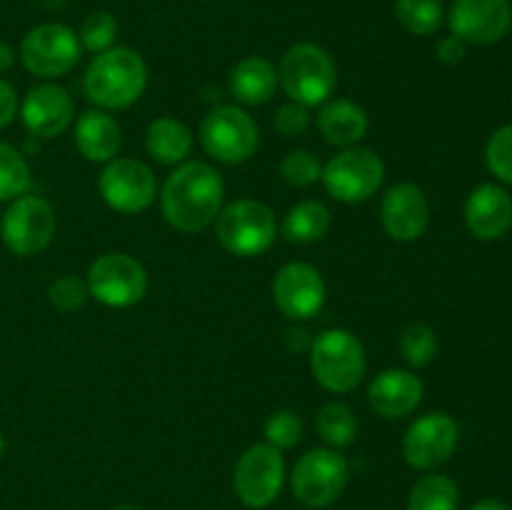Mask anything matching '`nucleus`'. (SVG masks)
<instances>
[{
  "label": "nucleus",
  "mask_w": 512,
  "mask_h": 510,
  "mask_svg": "<svg viewBox=\"0 0 512 510\" xmlns=\"http://www.w3.org/2000/svg\"><path fill=\"white\" fill-rule=\"evenodd\" d=\"M438 353V335L430 325L410 323L400 335V355L413 368H425Z\"/></svg>",
  "instance_id": "nucleus-30"
},
{
  "label": "nucleus",
  "mask_w": 512,
  "mask_h": 510,
  "mask_svg": "<svg viewBox=\"0 0 512 510\" xmlns=\"http://www.w3.org/2000/svg\"><path fill=\"white\" fill-rule=\"evenodd\" d=\"M3 450H5V440H3V433H0V458H3Z\"/></svg>",
  "instance_id": "nucleus-41"
},
{
  "label": "nucleus",
  "mask_w": 512,
  "mask_h": 510,
  "mask_svg": "<svg viewBox=\"0 0 512 510\" xmlns=\"http://www.w3.org/2000/svg\"><path fill=\"white\" fill-rule=\"evenodd\" d=\"M15 115H18V93L8 80L0 78V130L13 123Z\"/></svg>",
  "instance_id": "nucleus-37"
},
{
  "label": "nucleus",
  "mask_w": 512,
  "mask_h": 510,
  "mask_svg": "<svg viewBox=\"0 0 512 510\" xmlns=\"http://www.w3.org/2000/svg\"><path fill=\"white\" fill-rule=\"evenodd\" d=\"M73 98L55 83L35 85L20 105V120L33 138H58L73 123Z\"/></svg>",
  "instance_id": "nucleus-18"
},
{
  "label": "nucleus",
  "mask_w": 512,
  "mask_h": 510,
  "mask_svg": "<svg viewBox=\"0 0 512 510\" xmlns=\"http://www.w3.org/2000/svg\"><path fill=\"white\" fill-rule=\"evenodd\" d=\"M465 45L468 43H463L458 35H448V38H443L438 43V58L448 65L463 63L465 55H468V48H465Z\"/></svg>",
  "instance_id": "nucleus-38"
},
{
  "label": "nucleus",
  "mask_w": 512,
  "mask_h": 510,
  "mask_svg": "<svg viewBox=\"0 0 512 510\" xmlns=\"http://www.w3.org/2000/svg\"><path fill=\"white\" fill-rule=\"evenodd\" d=\"M458 485L448 475H425L413 485L408 510H458Z\"/></svg>",
  "instance_id": "nucleus-26"
},
{
  "label": "nucleus",
  "mask_w": 512,
  "mask_h": 510,
  "mask_svg": "<svg viewBox=\"0 0 512 510\" xmlns=\"http://www.w3.org/2000/svg\"><path fill=\"white\" fill-rule=\"evenodd\" d=\"M323 185L338 203H365L385 180V163L370 148H345L323 168Z\"/></svg>",
  "instance_id": "nucleus-6"
},
{
  "label": "nucleus",
  "mask_w": 512,
  "mask_h": 510,
  "mask_svg": "<svg viewBox=\"0 0 512 510\" xmlns=\"http://www.w3.org/2000/svg\"><path fill=\"white\" fill-rule=\"evenodd\" d=\"M285 483V460L275 445L255 443L238 458L233 485L248 508H268Z\"/></svg>",
  "instance_id": "nucleus-12"
},
{
  "label": "nucleus",
  "mask_w": 512,
  "mask_h": 510,
  "mask_svg": "<svg viewBox=\"0 0 512 510\" xmlns=\"http://www.w3.org/2000/svg\"><path fill=\"white\" fill-rule=\"evenodd\" d=\"M465 225L478 240H498L512 228V198L505 188L483 183L465 200Z\"/></svg>",
  "instance_id": "nucleus-20"
},
{
  "label": "nucleus",
  "mask_w": 512,
  "mask_h": 510,
  "mask_svg": "<svg viewBox=\"0 0 512 510\" xmlns=\"http://www.w3.org/2000/svg\"><path fill=\"white\" fill-rule=\"evenodd\" d=\"M470 510H510L503 500H495V498H485L480 503H475Z\"/></svg>",
  "instance_id": "nucleus-40"
},
{
  "label": "nucleus",
  "mask_w": 512,
  "mask_h": 510,
  "mask_svg": "<svg viewBox=\"0 0 512 510\" xmlns=\"http://www.w3.org/2000/svg\"><path fill=\"white\" fill-rule=\"evenodd\" d=\"M75 148L85 160L108 163L120 150V125L105 110H85L75 123Z\"/></svg>",
  "instance_id": "nucleus-21"
},
{
  "label": "nucleus",
  "mask_w": 512,
  "mask_h": 510,
  "mask_svg": "<svg viewBox=\"0 0 512 510\" xmlns=\"http://www.w3.org/2000/svg\"><path fill=\"white\" fill-rule=\"evenodd\" d=\"M395 18L408 33L420 38L433 35L445 18L443 0H395Z\"/></svg>",
  "instance_id": "nucleus-28"
},
{
  "label": "nucleus",
  "mask_w": 512,
  "mask_h": 510,
  "mask_svg": "<svg viewBox=\"0 0 512 510\" xmlns=\"http://www.w3.org/2000/svg\"><path fill=\"white\" fill-rule=\"evenodd\" d=\"M485 163L495 178L512 185V123L490 135L485 145Z\"/></svg>",
  "instance_id": "nucleus-34"
},
{
  "label": "nucleus",
  "mask_w": 512,
  "mask_h": 510,
  "mask_svg": "<svg viewBox=\"0 0 512 510\" xmlns=\"http://www.w3.org/2000/svg\"><path fill=\"white\" fill-rule=\"evenodd\" d=\"M278 88V70L263 55L243 58L230 73V93L243 105H265Z\"/></svg>",
  "instance_id": "nucleus-23"
},
{
  "label": "nucleus",
  "mask_w": 512,
  "mask_h": 510,
  "mask_svg": "<svg viewBox=\"0 0 512 510\" xmlns=\"http://www.w3.org/2000/svg\"><path fill=\"white\" fill-rule=\"evenodd\" d=\"M88 295H90L88 283L80 278H75V275H63V278L55 280L48 290L50 303H53L58 310H63V313L83 308L85 300H88Z\"/></svg>",
  "instance_id": "nucleus-35"
},
{
  "label": "nucleus",
  "mask_w": 512,
  "mask_h": 510,
  "mask_svg": "<svg viewBox=\"0 0 512 510\" xmlns=\"http://www.w3.org/2000/svg\"><path fill=\"white\" fill-rule=\"evenodd\" d=\"M318 435L333 448H348L358 435V420L345 403H325L315 415Z\"/></svg>",
  "instance_id": "nucleus-27"
},
{
  "label": "nucleus",
  "mask_w": 512,
  "mask_h": 510,
  "mask_svg": "<svg viewBox=\"0 0 512 510\" xmlns=\"http://www.w3.org/2000/svg\"><path fill=\"white\" fill-rule=\"evenodd\" d=\"M265 438L278 450H290L303 438V418L293 410H275L265 420Z\"/></svg>",
  "instance_id": "nucleus-33"
},
{
  "label": "nucleus",
  "mask_w": 512,
  "mask_h": 510,
  "mask_svg": "<svg viewBox=\"0 0 512 510\" xmlns=\"http://www.w3.org/2000/svg\"><path fill=\"white\" fill-rule=\"evenodd\" d=\"M0 235L15 255H38L50 245L55 235V213L50 203L38 195H20L5 210L0 220Z\"/></svg>",
  "instance_id": "nucleus-11"
},
{
  "label": "nucleus",
  "mask_w": 512,
  "mask_h": 510,
  "mask_svg": "<svg viewBox=\"0 0 512 510\" xmlns=\"http://www.w3.org/2000/svg\"><path fill=\"white\" fill-rule=\"evenodd\" d=\"M458 423L448 413H428L415 420L403 438V458L415 470H435L458 448Z\"/></svg>",
  "instance_id": "nucleus-14"
},
{
  "label": "nucleus",
  "mask_w": 512,
  "mask_h": 510,
  "mask_svg": "<svg viewBox=\"0 0 512 510\" xmlns=\"http://www.w3.org/2000/svg\"><path fill=\"white\" fill-rule=\"evenodd\" d=\"M380 220L390 238L400 240V243H413L428 230V195L415 183L393 185L380 203Z\"/></svg>",
  "instance_id": "nucleus-17"
},
{
  "label": "nucleus",
  "mask_w": 512,
  "mask_h": 510,
  "mask_svg": "<svg viewBox=\"0 0 512 510\" xmlns=\"http://www.w3.org/2000/svg\"><path fill=\"white\" fill-rule=\"evenodd\" d=\"M145 148L153 160L163 165H178L193 150V133L175 118H155L145 133Z\"/></svg>",
  "instance_id": "nucleus-24"
},
{
  "label": "nucleus",
  "mask_w": 512,
  "mask_h": 510,
  "mask_svg": "<svg viewBox=\"0 0 512 510\" xmlns=\"http://www.w3.org/2000/svg\"><path fill=\"white\" fill-rule=\"evenodd\" d=\"M448 23L463 43L493 45L512 25L510 0H453Z\"/></svg>",
  "instance_id": "nucleus-15"
},
{
  "label": "nucleus",
  "mask_w": 512,
  "mask_h": 510,
  "mask_svg": "<svg viewBox=\"0 0 512 510\" xmlns=\"http://www.w3.org/2000/svg\"><path fill=\"white\" fill-rule=\"evenodd\" d=\"M85 95L100 110L130 108L148 85V68L138 50L113 45L98 53L85 70Z\"/></svg>",
  "instance_id": "nucleus-2"
},
{
  "label": "nucleus",
  "mask_w": 512,
  "mask_h": 510,
  "mask_svg": "<svg viewBox=\"0 0 512 510\" xmlns=\"http://www.w3.org/2000/svg\"><path fill=\"white\" fill-rule=\"evenodd\" d=\"M423 380L410 370L390 368L373 378L368 388V403L378 415L388 420L408 418L423 403Z\"/></svg>",
  "instance_id": "nucleus-19"
},
{
  "label": "nucleus",
  "mask_w": 512,
  "mask_h": 510,
  "mask_svg": "<svg viewBox=\"0 0 512 510\" xmlns=\"http://www.w3.org/2000/svg\"><path fill=\"white\" fill-rule=\"evenodd\" d=\"M365 348L350 330L330 328L313 340L310 370L330 393H350L365 378Z\"/></svg>",
  "instance_id": "nucleus-4"
},
{
  "label": "nucleus",
  "mask_w": 512,
  "mask_h": 510,
  "mask_svg": "<svg viewBox=\"0 0 512 510\" xmlns=\"http://www.w3.org/2000/svg\"><path fill=\"white\" fill-rule=\"evenodd\" d=\"M83 45L75 30L63 23H43L30 30L20 43V63L35 78H60L78 65Z\"/></svg>",
  "instance_id": "nucleus-10"
},
{
  "label": "nucleus",
  "mask_w": 512,
  "mask_h": 510,
  "mask_svg": "<svg viewBox=\"0 0 512 510\" xmlns=\"http://www.w3.org/2000/svg\"><path fill=\"white\" fill-rule=\"evenodd\" d=\"M13 60H15L13 48H10L8 43H0V73L10 68V65H13Z\"/></svg>",
  "instance_id": "nucleus-39"
},
{
  "label": "nucleus",
  "mask_w": 512,
  "mask_h": 510,
  "mask_svg": "<svg viewBox=\"0 0 512 510\" xmlns=\"http://www.w3.org/2000/svg\"><path fill=\"white\" fill-rule=\"evenodd\" d=\"M273 300L290 320H310L325 303V280L310 263H288L273 280Z\"/></svg>",
  "instance_id": "nucleus-16"
},
{
  "label": "nucleus",
  "mask_w": 512,
  "mask_h": 510,
  "mask_svg": "<svg viewBox=\"0 0 512 510\" xmlns=\"http://www.w3.org/2000/svg\"><path fill=\"white\" fill-rule=\"evenodd\" d=\"M115 510H140V508H135V505H123V508H115Z\"/></svg>",
  "instance_id": "nucleus-42"
},
{
  "label": "nucleus",
  "mask_w": 512,
  "mask_h": 510,
  "mask_svg": "<svg viewBox=\"0 0 512 510\" xmlns=\"http://www.w3.org/2000/svg\"><path fill=\"white\" fill-rule=\"evenodd\" d=\"M200 145L210 158L220 163H245L253 158L260 145L258 125L243 108L220 105L210 110L200 123Z\"/></svg>",
  "instance_id": "nucleus-7"
},
{
  "label": "nucleus",
  "mask_w": 512,
  "mask_h": 510,
  "mask_svg": "<svg viewBox=\"0 0 512 510\" xmlns=\"http://www.w3.org/2000/svg\"><path fill=\"white\" fill-rule=\"evenodd\" d=\"M225 185L218 170L203 160L178 165L168 175L160 193L165 220L180 233H200L223 210Z\"/></svg>",
  "instance_id": "nucleus-1"
},
{
  "label": "nucleus",
  "mask_w": 512,
  "mask_h": 510,
  "mask_svg": "<svg viewBox=\"0 0 512 510\" xmlns=\"http://www.w3.org/2000/svg\"><path fill=\"white\" fill-rule=\"evenodd\" d=\"M330 230V210L320 200H303L293 205L283 220V235L290 243H318Z\"/></svg>",
  "instance_id": "nucleus-25"
},
{
  "label": "nucleus",
  "mask_w": 512,
  "mask_h": 510,
  "mask_svg": "<svg viewBox=\"0 0 512 510\" xmlns=\"http://www.w3.org/2000/svg\"><path fill=\"white\" fill-rule=\"evenodd\" d=\"M318 130L335 148H353L368 133V113L348 98L330 100L320 110Z\"/></svg>",
  "instance_id": "nucleus-22"
},
{
  "label": "nucleus",
  "mask_w": 512,
  "mask_h": 510,
  "mask_svg": "<svg viewBox=\"0 0 512 510\" xmlns=\"http://www.w3.org/2000/svg\"><path fill=\"white\" fill-rule=\"evenodd\" d=\"M280 175L293 188H310L323 178V165H320L318 155L310 150H293L280 163Z\"/></svg>",
  "instance_id": "nucleus-32"
},
{
  "label": "nucleus",
  "mask_w": 512,
  "mask_h": 510,
  "mask_svg": "<svg viewBox=\"0 0 512 510\" xmlns=\"http://www.w3.org/2000/svg\"><path fill=\"white\" fill-rule=\"evenodd\" d=\"M215 233L220 245L238 258H255L273 248L278 223L275 213L260 200H235L225 205L215 218Z\"/></svg>",
  "instance_id": "nucleus-5"
},
{
  "label": "nucleus",
  "mask_w": 512,
  "mask_h": 510,
  "mask_svg": "<svg viewBox=\"0 0 512 510\" xmlns=\"http://www.w3.org/2000/svg\"><path fill=\"white\" fill-rule=\"evenodd\" d=\"M350 478L348 460L330 448H315L300 455L290 475L293 495L308 508H328L343 495Z\"/></svg>",
  "instance_id": "nucleus-8"
},
{
  "label": "nucleus",
  "mask_w": 512,
  "mask_h": 510,
  "mask_svg": "<svg viewBox=\"0 0 512 510\" xmlns=\"http://www.w3.org/2000/svg\"><path fill=\"white\" fill-rule=\"evenodd\" d=\"M88 293L108 308H130L148 293V273L128 253H105L88 268Z\"/></svg>",
  "instance_id": "nucleus-9"
},
{
  "label": "nucleus",
  "mask_w": 512,
  "mask_h": 510,
  "mask_svg": "<svg viewBox=\"0 0 512 510\" xmlns=\"http://www.w3.org/2000/svg\"><path fill=\"white\" fill-rule=\"evenodd\" d=\"M30 168L28 160L13 148V145L0 140V203L15 200L30 190Z\"/></svg>",
  "instance_id": "nucleus-29"
},
{
  "label": "nucleus",
  "mask_w": 512,
  "mask_h": 510,
  "mask_svg": "<svg viewBox=\"0 0 512 510\" xmlns=\"http://www.w3.org/2000/svg\"><path fill=\"white\" fill-rule=\"evenodd\" d=\"M308 125V110H305L303 105L293 103V100L280 105L278 113H275V128H278V133L283 135V138H298V135H303L305 130H308Z\"/></svg>",
  "instance_id": "nucleus-36"
},
{
  "label": "nucleus",
  "mask_w": 512,
  "mask_h": 510,
  "mask_svg": "<svg viewBox=\"0 0 512 510\" xmlns=\"http://www.w3.org/2000/svg\"><path fill=\"white\" fill-rule=\"evenodd\" d=\"M115 38H118V20H115L110 13H103V10H100V13L88 15V18L83 20V25H80V33H78L80 45L95 55L113 48Z\"/></svg>",
  "instance_id": "nucleus-31"
},
{
  "label": "nucleus",
  "mask_w": 512,
  "mask_h": 510,
  "mask_svg": "<svg viewBox=\"0 0 512 510\" xmlns=\"http://www.w3.org/2000/svg\"><path fill=\"white\" fill-rule=\"evenodd\" d=\"M98 190L108 208L115 213L135 215L153 205L158 195V180L153 170L135 158H113L98 178Z\"/></svg>",
  "instance_id": "nucleus-13"
},
{
  "label": "nucleus",
  "mask_w": 512,
  "mask_h": 510,
  "mask_svg": "<svg viewBox=\"0 0 512 510\" xmlns=\"http://www.w3.org/2000/svg\"><path fill=\"white\" fill-rule=\"evenodd\" d=\"M278 80L293 103L310 108L328 103L338 85V68L325 48L315 43H298L285 50Z\"/></svg>",
  "instance_id": "nucleus-3"
}]
</instances>
